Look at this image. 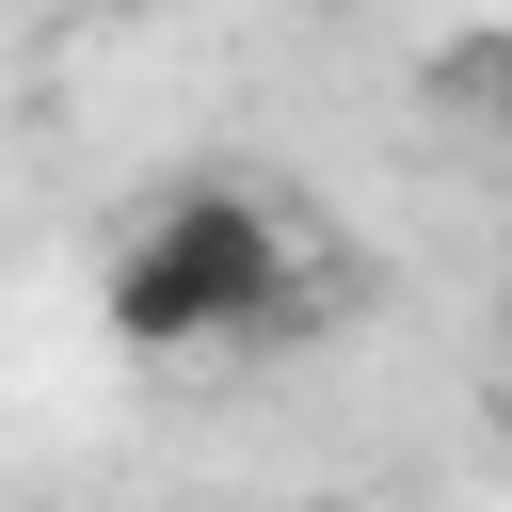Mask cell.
<instances>
[{
  "instance_id": "3957f363",
  "label": "cell",
  "mask_w": 512,
  "mask_h": 512,
  "mask_svg": "<svg viewBox=\"0 0 512 512\" xmlns=\"http://www.w3.org/2000/svg\"><path fill=\"white\" fill-rule=\"evenodd\" d=\"M496 400H512V304H496Z\"/></svg>"
},
{
  "instance_id": "7a4b0ae2",
  "label": "cell",
  "mask_w": 512,
  "mask_h": 512,
  "mask_svg": "<svg viewBox=\"0 0 512 512\" xmlns=\"http://www.w3.org/2000/svg\"><path fill=\"white\" fill-rule=\"evenodd\" d=\"M464 96H496V112H512V48H480V64H464Z\"/></svg>"
},
{
  "instance_id": "6da1fadb",
  "label": "cell",
  "mask_w": 512,
  "mask_h": 512,
  "mask_svg": "<svg viewBox=\"0 0 512 512\" xmlns=\"http://www.w3.org/2000/svg\"><path fill=\"white\" fill-rule=\"evenodd\" d=\"M96 320H112L128 352H224V336H272V320H288V208L240 192V176L160 192V208L112 240V272H96Z\"/></svg>"
}]
</instances>
